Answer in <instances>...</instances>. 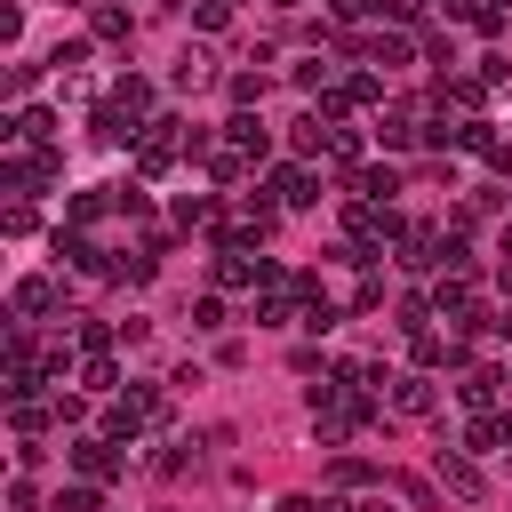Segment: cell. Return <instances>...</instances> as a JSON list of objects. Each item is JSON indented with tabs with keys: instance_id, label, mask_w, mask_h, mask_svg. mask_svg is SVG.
<instances>
[{
	"instance_id": "obj_1",
	"label": "cell",
	"mask_w": 512,
	"mask_h": 512,
	"mask_svg": "<svg viewBox=\"0 0 512 512\" xmlns=\"http://www.w3.org/2000/svg\"><path fill=\"white\" fill-rule=\"evenodd\" d=\"M128 152H136V176H168L176 160H192V120H168V112H160Z\"/></svg>"
},
{
	"instance_id": "obj_2",
	"label": "cell",
	"mask_w": 512,
	"mask_h": 512,
	"mask_svg": "<svg viewBox=\"0 0 512 512\" xmlns=\"http://www.w3.org/2000/svg\"><path fill=\"white\" fill-rule=\"evenodd\" d=\"M152 424H168V400H160L152 384L112 392V408H104V432H112V440H136V432H152Z\"/></svg>"
},
{
	"instance_id": "obj_3",
	"label": "cell",
	"mask_w": 512,
	"mask_h": 512,
	"mask_svg": "<svg viewBox=\"0 0 512 512\" xmlns=\"http://www.w3.org/2000/svg\"><path fill=\"white\" fill-rule=\"evenodd\" d=\"M432 480H440V496H456V504H480V496H488L472 448H440V456H432Z\"/></svg>"
},
{
	"instance_id": "obj_4",
	"label": "cell",
	"mask_w": 512,
	"mask_h": 512,
	"mask_svg": "<svg viewBox=\"0 0 512 512\" xmlns=\"http://www.w3.org/2000/svg\"><path fill=\"white\" fill-rule=\"evenodd\" d=\"M384 400H392V416H432L440 384H432V368H400V376H384Z\"/></svg>"
},
{
	"instance_id": "obj_5",
	"label": "cell",
	"mask_w": 512,
	"mask_h": 512,
	"mask_svg": "<svg viewBox=\"0 0 512 512\" xmlns=\"http://www.w3.org/2000/svg\"><path fill=\"white\" fill-rule=\"evenodd\" d=\"M72 472H80V480H96V488H104V480H120V440H112V432L72 440Z\"/></svg>"
},
{
	"instance_id": "obj_6",
	"label": "cell",
	"mask_w": 512,
	"mask_h": 512,
	"mask_svg": "<svg viewBox=\"0 0 512 512\" xmlns=\"http://www.w3.org/2000/svg\"><path fill=\"white\" fill-rule=\"evenodd\" d=\"M464 448H472V456H512V408H472Z\"/></svg>"
},
{
	"instance_id": "obj_7",
	"label": "cell",
	"mask_w": 512,
	"mask_h": 512,
	"mask_svg": "<svg viewBox=\"0 0 512 512\" xmlns=\"http://www.w3.org/2000/svg\"><path fill=\"white\" fill-rule=\"evenodd\" d=\"M432 312L464 328V320L480 312V296H472V272H440V280H432Z\"/></svg>"
},
{
	"instance_id": "obj_8",
	"label": "cell",
	"mask_w": 512,
	"mask_h": 512,
	"mask_svg": "<svg viewBox=\"0 0 512 512\" xmlns=\"http://www.w3.org/2000/svg\"><path fill=\"white\" fill-rule=\"evenodd\" d=\"M264 64H272V48H256V56H248V72H224V96H232L240 112H256V104H264V88H272V72H264Z\"/></svg>"
},
{
	"instance_id": "obj_9",
	"label": "cell",
	"mask_w": 512,
	"mask_h": 512,
	"mask_svg": "<svg viewBox=\"0 0 512 512\" xmlns=\"http://www.w3.org/2000/svg\"><path fill=\"white\" fill-rule=\"evenodd\" d=\"M216 136H224V144H232V152H248V160H256V168H264V152H272V128H264V120H256V112H232V120H224V128H216Z\"/></svg>"
},
{
	"instance_id": "obj_10",
	"label": "cell",
	"mask_w": 512,
	"mask_h": 512,
	"mask_svg": "<svg viewBox=\"0 0 512 512\" xmlns=\"http://www.w3.org/2000/svg\"><path fill=\"white\" fill-rule=\"evenodd\" d=\"M72 384H80V392H120V360H112V344L80 352V360H72Z\"/></svg>"
},
{
	"instance_id": "obj_11",
	"label": "cell",
	"mask_w": 512,
	"mask_h": 512,
	"mask_svg": "<svg viewBox=\"0 0 512 512\" xmlns=\"http://www.w3.org/2000/svg\"><path fill=\"white\" fill-rule=\"evenodd\" d=\"M408 56H416L408 32H368V40H360V64H376V72H400Z\"/></svg>"
},
{
	"instance_id": "obj_12",
	"label": "cell",
	"mask_w": 512,
	"mask_h": 512,
	"mask_svg": "<svg viewBox=\"0 0 512 512\" xmlns=\"http://www.w3.org/2000/svg\"><path fill=\"white\" fill-rule=\"evenodd\" d=\"M480 96H488L480 72H440V96H432V104H440V112H480Z\"/></svg>"
},
{
	"instance_id": "obj_13",
	"label": "cell",
	"mask_w": 512,
	"mask_h": 512,
	"mask_svg": "<svg viewBox=\"0 0 512 512\" xmlns=\"http://www.w3.org/2000/svg\"><path fill=\"white\" fill-rule=\"evenodd\" d=\"M272 200L280 208H320V176L312 168H272Z\"/></svg>"
},
{
	"instance_id": "obj_14",
	"label": "cell",
	"mask_w": 512,
	"mask_h": 512,
	"mask_svg": "<svg viewBox=\"0 0 512 512\" xmlns=\"http://www.w3.org/2000/svg\"><path fill=\"white\" fill-rule=\"evenodd\" d=\"M8 312H16V320H40V312H56V280H40V272H24V280L8 288Z\"/></svg>"
},
{
	"instance_id": "obj_15",
	"label": "cell",
	"mask_w": 512,
	"mask_h": 512,
	"mask_svg": "<svg viewBox=\"0 0 512 512\" xmlns=\"http://www.w3.org/2000/svg\"><path fill=\"white\" fill-rule=\"evenodd\" d=\"M0 136H8V144H56V112H48V104H24Z\"/></svg>"
},
{
	"instance_id": "obj_16",
	"label": "cell",
	"mask_w": 512,
	"mask_h": 512,
	"mask_svg": "<svg viewBox=\"0 0 512 512\" xmlns=\"http://www.w3.org/2000/svg\"><path fill=\"white\" fill-rule=\"evenodd\" d=\"M376 480H384V472H376L368 456H352V448L328 456V488H336V496H344V488H376Z\"/></svg>"
},
{
	"instance_id": "obj_17",
	"label": "cell",
	"mask_w": 512,
	"mask_h": 512,
	"mask_svg": "<svg viewBox=\"0 0 512 512\" xmlns=\"http://www.w3.org/2000/svg\"><path fill=\"white\" fill-rule=\"evenodd\" d=\"M168 80H176V88H184V96H200V88H216V56H208V48H184V56H176V72H168Z\"/></svg>"
},
{
	"instance_id": "obj_18",
	"label": "cell",
	"mask_w": 512,
	"mask_h": 512,
	"mask_svg": "<svg viewBox=\"0 0 512 512\" xmlns=\"http://www.w3.org/2000/svg\"><path fill=\"white\" fill-rule=\"evenodd\" d=\"M496 392H504V368H464L456 376V400L464 408H496Z\"/></svg>"
},
{
	"instance_id": "obj_19",
	"label": "cell",
	"mask_w": 512,
	"mask_h": 512,
	"mask_svg": "<svg viewBox=\"0 0 512 512\" xmlns=\"http://www.w3.org/2000/svg\"><path fill=\"white\" fill-rule=\"evenodd\" d=\"M344 192H352V200H392V192H400V168H360Z\"/></svg>"
},
{
	"instance_id": "obj_20",
	"label": "cell",
	"mask_w": 512,
	"mask_h": 512,
	"mask_svg": "<svg viewBox=\"0 0 512 512\" xmlns=\"http://www.w3.org/2000/svg\"><path fill=\"white\" fill-rule=\"evenodd\" d=\"M384 488H392V496H408L416 512H432V504H440V480H416V472H384Z\"/></svg>"
},
{
	"instance_id": "obj_21",
	"label": "cell",
	"mask_w": 512,
	"mask_h": 512,
	"mask_svg": "<svg viewBox=\"0 0 512 512\" xmlns=\"http://www.w3.org/2000/svg\"><path fill=\"white\" fill-rule=\"evenodd\" d=\"M88 32H96V40H128V8H120V0H96V8H88Z\"/></svg>"
},
{
	"instance_id": "obj_22",
	"label": "cell",
	"mask_w": 512,
	"mask_h": 512,
	"mask_svg": "<svg viewBox=\"0 0 512 512\" xmlns=\"http://www.w3.org/2000/svg\"><path fill=\"white\" fill-rule=\"evenodd\" d=\"M112 104H128L136 120H152V80H144V72H128V80L112 88Z\"/></svg>"
},
{
	"instance_id": "obj_23",
	"label": "cell",
	"mask_w": 512,
	"mask_h": 512,
	"mask_svg": "<svg viewBox=\"0 0 512 512\" xmlns=\"http://www.w3.org/2000/svg\"><path fill=\"white\" fill-rule=\"evenodd\" d=\"M176 224H184V232H208V224H216V200H208V192H184V200H176Z\"/></svg>"
},
{
	"instance_id": "obj_24",
	"label": "cell",
	"mask_w": 512,
	"mask_h": 512,
	"mask_svg": "<svg viewBox=\"0 0 512 512\" xmlns=\"http://www.w3.org/2000/svg\"><path fill=\"white\" fill-rule=\"evenodd\" d=\"M56 424V408H40V400H16V440H40Z\"/></svg>"
},
{
	"instance_id": "obj_25",
	"label": "cell",
	"mask_w": 512,
	"mask_h": 512,
	"mask_svg": "<svg viewBox=\"0 0 512 512\" xmlns=\"http://www.w3.org/2000/svg\"><path fill=\"white\" fill-rule=\"evenodd\" d=\"M328 160H336V168H360V128H344V120H336V136H328Z\"/></svg>"
},
{
	"instance_id": "obj_26",
	"label": "cell",
	"mask_w": 512,
	"mask_h": 512,
	"mask_svg": "<svg viewBox=\"0 0 512 512\" xmlns=\"http://www.w3.org/2000/svg\"><path fill=\"white\" fill-rule=\"evenodd\" d=\"M232 8H240V0H192V24H200V32H224Z\"/></svg>"
},
{
	"instance_id": "obj_27",
	"label": "cell",
	"mask_w": 512,
	"mask_h": 512,
	"mask_svg": "<svg viewBox=\"0 0 512 512\" xmlns=\"http://www.w3.org/2000/svg\"><path fill=\"white\" fill-rule=\"evenodd\" d=\"M56 512H96V480H72V488L56 496Z\"/></svg>"
},
{
	"instance_id": "obj_28",
	"label": "cell",
	"mask_w": 512,
	"mask_h": 512,
	"mask_svg": "<svg viewBox=\"0 0 512 512\" xmlns=\"http://www.w3.org/2000/svg\"><path fill=\"white\" fill-rule=\"evenodd\" d=\"M336 24H360V16H384V0H328Z\"/></svg>"
},
{
	"instance_id": "obj_29",
	"label": "cell",
	"mask_w": 512,
	"mask_h": 512,
	"mask_svg": "<svg viewBox=\"0 0 512 512\" xmlns=\"http://www.w3.org/2000/svg\"><path fill=\"white\" fill-rule=\"evenodd\" d=\"M192 328H208V336H216V328H224V296H200V304H192Z\"/></svg>"
},
{
	"instance_id": "obj_30",
	"label": "cell",
	"mask_w": 512,
	"mask_h": 512,
	"mask_svg": "<svg viewBox=\"0 0 512 512\" xmlns=\"http://www.w3.org/2000/svg\"><path fill=\"white\" fill-rule=\"evenodd\" d=\"M336 320H344V312H336L328 296H312V304H304V328H312V336H320V328H336Z\"/></svg>"
},
{
	"instance_id": "obj_31",
	"label": "cell",
	"mask_w": 512,
	"mask_h": 512,
	"mask_svg": "<svg viewBox=\"0 0 512 512\" xmlns=\"http://www.w3.org/2000/svg\"><path fill=\"white\" fill-rule=\"evenodd\" d=\"M48 64H56V72H80V64H88V40H64V48L48 56Z\"/></svg>"
},
{
	"instance_id": "obj_32",
	"label": "cell",
	"mask_w": 512,
	"mask_h": 512,
	"mask_svg": "<svg viewBox=\"0 0 512 512\" xmlns=\"http://www.w3.org/2000/svg\"><path fill=\"white\" fill-rule=\"evenodd\" d=\"M0 232H8V240H24V232H32V208H24V200H8V216H0Z\"/></svg>"
},
{
	"instance_id": "obj_33",
	"label": "cell",
	"mask_w": 512,
	"mask_h": 512,
	"mask_svg": "<svg viewBox=\"0 0 512 512\" xmlns=\"http://www.w3.org/2000/svg\"><path fill=\"white\" fill-rule=\"evenodd\" d=\"M8 512H40V496H32V480H8Z\"/></svg>"
},
{
	"instance_id": "obj_34",
	"label": "cell",
	"mask_w": 512,
	"mask_h": 512,
	"mask_svg": "<svg viewBox=\"0 0 512 512\" xmlns=\"http://www.w3.org/2000/svg\"><path fill=\"white\" fill-rule=\"evenodd\" d=\"M384 16L392 24H424V0H384Z\"/></svg>"
},
{
	"instance_id": "obj_35",
	"label": "cell",
	"mask_w": 512,
	"mask_h": 512,
	"mask_svg": "<svg viewBox=\"0 0 512 512\" xmlns=\"http://www.w3.org/2000/svg\"><path fill=\"white\" fill-rule=\"evenodd\" d=\"M360 512H400V504H392V488H376V496H368Z\"/></svg>"
},
{
	"instance_id": "obj_36",
	"label": "cell",
	"mask_w": 512,
	"mask_h": 512,
	"mask_svg": "<svg viewBox=\"0 0 512 512\" xmlns=\"http://www.w3.org/2000/svg\"><path fill=\"white\" fill-rule=\"evenodd\" d=\"M280 512H320V496H288V504H280Z\"/></svg>"
},
{
	"instance_id": "obj_37",
	"label": "cell",
	"mask_w": 512,
	"mask_h": 512,
	"mask_svg": "<svg viewBox=\"0 0 512 512\" xmlns=\"http://www.w3.org/2000/svg\"><path fill=\"white\" fill-rule=\"evenodd\" d=\"M272 8H304V0H272Z\"/></svg>"
},
{
	"instance_id": "obj_38",
	"label": "cell",
	"mask_w": 512,
	"mask_h": 512,
	"mask_svg": "<svg viewBox=\"0 0 512 512\" xmlns=\"http://www.w3.org/2000/svg\"><path fill=\"white\" fill-rule=\"evenodd\" d=\"M488 8H512V0H488Z\"/></svg>"
}]
</instances>
